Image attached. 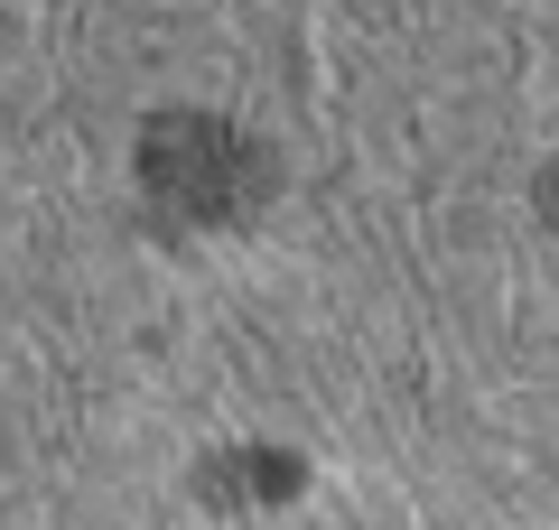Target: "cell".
<instances>
[{
  "label": "cell",
  "mask_w": 559,
  "mask_h": 530,
  "mask_svg": "<svg viewBox=\"0 0 559 530\" xmlns=\"http://www.w3.org/2000/svg\"><path fill=\"white\" fill-rule=\"evenodd\" d=\"M140 186L159 205H178L187 224H234L271 196V149L215 112H159L140 140Z\"/></svg>",
  "instance_id": "1"
}]
</instances>
